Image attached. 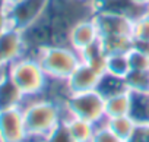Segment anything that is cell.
Returning a JSON list of instances; mask_svg holds the SVG:
<instances>
[{"instance_id":"6da1fadb","label":"cell","mask_w":149,"mask_h":142,"mask_svg":"<svg viewBox=\"0 0 149 142\" xmlns=\"http://www.w3.org/2000/svg\"><path fill=\"white\" fill-rule=\"evenodd\" d=\"M21 108L24 111L28 136L32 138L44 141L63 122L61 104L47 97L25 98Z\"/></svg>"},{"instance_id":"7a4b0ae2","label":"cell","mask_w":149,"mask_h":142,"mask_svg":"<svg viewBox=\"0 0 149 142\" xmlns=\"http://www.w3.org/2000/svg\"><path fill=\"white\" fill-rule=\"evenodd\" d=\"M6 75L12 79L25 98L44 97L48 85V76L35 56H22L9 66Z\"/></svg>"},{"instance_id":"3957f363","label":"cell","mask_w":149,"mask_h":142,"mask_svg":"<svg viewBox=\"0 0 149 142\" xmlns=\"http://www.w3.org/2000/svg\"><path fill=\"white\" fill-rule=\"evenodd\" d=\"M41 63L48 78L67 79L82 63V54L69 44H50L32 53Z\"/></svg>"},{"instance_id":"277c9868","label":"cell","mask_w":149,"mask_h":142,"mask_svg":"<svg viewBox=\"0 0 149 142\" xmlns=\"http://www.w3.org/2000/svg\"><path fill=\"white\" fill-rule=\"evenodd\" d=\"M64 104L73 116L85 119L94 125H98L107 119L105 97L98 90L72 92Z\"/></svg>"},{"instance_id":"5b68a950","label":"cell","mask_w":149,"mask_h":142,"mask_svg":"<svg viewBox=\"0 0 149 142\" xmlns=\"http://www.w3.org/2000/svg\"><path fill=\"white\" fill-rule=\"evenodd\" d=\"M47 6L48 0H19L13 5H9L8 6L9 27L24 32L44 16Z\"/></svg>"},{"instance_id":"8992f818","label":"cell","mask_w":149,"mask_h":142,"mask_svg":"<svg viewBox=\"0 0 149 142\" xmlns=\"http://www.w3.org/2000/svg\"><path fill=\"white\" fill-rule=\"evenodd\" d=\"M28 54L24 32L9 27L0 34V75H5L12 63Z\"/></svg>"},{"instance_id":"52a82bcc","label":"cell","mask_w":149,"mask_h":142,"mask_svg":"<svg viewBox=\"0 0 149 142\" xmlns=\"http://www.w3.org/2000/svg\"><path fill=\"white\" fill-rule=\"evenodd\" d=\"M26 123L21 107L0 110V142H25Z\"/></svg>"},{"instance_id":"ba28073f","label":"cell","mask_w":149,"mask_h":142,"mask_svg":"<svg viewBox=\"0 0 149 142\" xmlns=\"http://www.w3.org/2000/svg\"><path fill=\"white\" fill-rule=\"evenodd\" d=\"M94 18L98 25L101 37L132 35V32H133V19L124 13L107 10V9H97Z\"/></svg>"},{"instance_id":"9c48e42d","label":"cell","mask_w":149,"mask_h":142,"mask_svg":"<svg viewBox=\"0 0 149 142\" xmlns=\"http://www.w3.org/2000/svg\"><path fill=\"white\" fill-rule=\"evenodd\" d=\"M100 40H101V34L95 22V18L92 16V18L82 19L72 27L67 37V44L82 54L89 47L98 44Z\"/></svg>"},{"instance_id":"30bf717a","label":"cell","mask_w":149,"mask_h":142,"mask_svg":"<svg viewBox=\"0 0 149 142\" xmlns=\"http://www.w3.org/2000/svg\"><path fill=\"white\" fill-rule=\"evenodd\" d=\"M102 75L104 73H101L100 70H97L95 67H92L91 64L82 60V63L73 70V73L66 79V82H67L70 92L91 91V90L98 88Z\"/></svg>"},{"instance_id":"8fae6325","label":"cell","mask_w":149,"mask_h":142,"mask_svg":"<svg viewBox=\"0 0 149 142\" xmlns=\"http://www.w3.org/2000/svg\"><path fill=\"white\" fill-rule=\"evenodd\" d=\"M63 123L69 127L72 136L76 139V142H91L92 141L97 125H94V123H91L85 119L73 116L70 111H67V114L64 116Z\"/></svg>"},{"instance_id":"7c38bea8","label":"cell","mask_w":149,"mask_h":142,"mask_svg":"<svg viewBox=\"0 0 149 142\" xmlns=\"http://www.w3.org/2000/svg\"><path fill=\"white\" fill-rule=\"evenodd\" d=\"M24 98L25 97L22 95V92L6 73L0 76V110L21 107Z\"/></svg>"},{"instance_id":"4fadbf2b","label":"cell","mask_w":149,"mask_h":142,"mask_svg":"<svg viewBox=\"0 0 149 142\" xmlns=\"http://www.w3.org/2000/svg\"><path fill=\"white\" fill-rule=\"evenodd\" d=\"M130 101H132V92L129 90H124V91H120V92H116L113 95L105 97V114H107V117L129 114Z\"/></svg>"},{"instance_id":"5bb4252c","label":"cell","mask_w":149,"mask_h":142,"mask_svg":"<svg viewBox=\"0 0 149 142\" xmlns=\"http://www.w3.org/2000/svg\"><path fill=\"white\" fill-rule=\"evenodd\" d=\"M132 92V101H130V111L129 114L133 117V120L137 125H146L149 123V91H140V92Z\"/></svg>"},{"instance_id":"9a60e30c","label":"cell","mask_w":149,"mask_h":142,"mask_svg":"<svg viewBox=\"0 0 149 142\" xmlns=\"http://www.w3.org/2000/svg\"><path fill=\"white\" fill-rule=\"evenodd\" d=\"M101 45L107 54L129 53L134 47L133 35H105L101 37Z\"/></svg>"},{"instance_id":"2e32d148","label":"cell","mask_w":149,"mask_h":142,"mask_svg":"<svg viewBox=\"0 0 149 142\" xmlns=\"http://www.w3.org/2000/svg\"><path fill=\"white\" fill-rule=\"evenodd\" d=\"M107 126L117 135L120 136L124 142L132 136V133L134 132L137 123L133 120V117L130 114H123V116H114V117H107L105 119Z\"/></svg>"},{"instance_id":"e0dca14e","label":"cell","mask_w":149,"mask_h":142,"mask_svg":"<svg viewBox=\"0 0 149 142\" xmlns=\"http://www.w3.org/2000/svg\"><path fill=\"white\" fill-rule=\"evenodd\" d=\"M130 72V63L127 53H111L107 54L105 73H110L117 78H126Z\"/></svg>"},{"instance_id":"ac0fdd59","label":"cell","mask_w":149,"mask_h":142,"mask_svg":"<svg viewBox=\"0 0 149 142\" xmlns=\"http://www.w3.org/2000/svg\"><path fill=\"white\" fill-rule=\"evenodd\" d=\"M97 90L104 97H108V95H113L116 92H120V91H124V90H129V88L126 85L124 78H117V76H113L110 73H104Z\"/></svg>"},{"instance_id":"d6986e66","label":"cell","mask_w":149,"mask_h":142,"mask_svg":"<svg viewBox=\"0 0 149 142\" xmlns=\"http://www.w3.org/2000/svg\"><path fill=\"white\" fill-rule=\"evenodd\" d=\"M124 81L129 91H149V70H130Z\"/></svg>"},{"instance_id":"ffe728a7","label":"cell","mask_w":149,"mask_h":142,"mask_svg":"<svg viewBox=\"0 0 149 142\" xmlns=\"http://www.w3.org/2000/svg\"><path fill=\"white\" fill-rule=\"evenodd\" d=\"M134 41H149V12L143 13L137 19L133 21V32Z\"/></svg>"},{"instance_id":"44dd1931","label":"cell","mask_w":149,"mask_h":142,"mask_svg":"<svg viewBox=\"0 0 149 142\" xmlns=\"http://www.w3.org/2000/svg\"><path fill=\"white\" fill-rule=\"evenodd\" d=\"M91 142H124L120 136H117L104 122L98 123L97 127H95V132H94V136H92V141Z\"/></svg>"},{"instance_id":"7402d4cb","label":"cell","mask_w":149,"mask_h":142,"mask_svg":"<svg viewBox=\"0 0 149 142\" xmlns=\"http://www.w3.org/2000/svg\"><path fill=\"white\" fill-rule=\"evenodd\" d=\"M130 70H149V56L137 48H132L129 53Z\"/></svg>"},{"instance_id":"603a6c76","label":"cell","mask_w":149,"mask_h":142,"mask_svg":"<svg viewBox=\"0 0 149 142\" xmlns=\"http://www.w3.org/2000/svg\"><path fill=\"white\" fill-rule=\"evenodd\" d=\"M44 142H76L69 130V127L61 122L51 133H48L44 139Z\"/></svg>"},{"instance_id":"cb8c5ba5","label":"cell","mask_w":149,"mask_h":142,"mask_svg":"<svg viewBox=\"0 0 149 142\" xmlns=\"http://www.w3.org/2000/svg\"><path fill=\"white\" fill-rule=\"evenodd\" d=\"M126 142H149V123L137 125L134 132Z\"/></svg>"},{"instance_id":"d4e9b609","label":"cell","mask_w":149,"mask_h":142,"mask_svg":"<svg viewBox=\"0 0 149 142\" xmlns=\"http://www.w3.org/2000/svg\"><path fill=\"white\" fill-rule=\"evenodd\" d=\"M134 48H137L149 56V41H134Z\"/></svg>"},{"instance_id":"484cf974","label":"cell","mask_w":149,"mask_h":142,"mask_svg":"<svg viewBox=\"0 0 149 142\" xmlns=\"http://www.w3.org/2000/svg\"><path fill=\"white\" fill-rule=\"evenodd\" d=\"M130 2H133L134 5L142 6V8H145V9H149V0H130Z\"/></svg>"},{"instance_id":"4316f807","label":"cell","mask_w":149,"mask_h":142,"mask_svg":"<svg viewBox=\"0 0 149 142\" xmlns=\"http://www.w3.org/2000/svg\"><path fill=\"white\" fill-rule=\"evenodd\" d=\"M25 142H44L42 139H38V138H32V136H28Z\"/></svg>"},{"instance_id":"83f0119b","label":"cell","mask_w":149,"mask_h":142,"mask_svg":"<svg viewBox=\"0 0 149 142\" xmlns=\"http://www.w3.org/2000/svg\"><path fill=\"white\" fill-rule=\"evenodd\" d=\"M2 2L5 3V5H13V3H16V2H19V0H2Z\"/></svg>"},{"instance_id":"f1b7e54d","label":"cell","mask_w":149,"mask_h":142,"mask_svg":"<svg viewBox=\"0 0 149 142\" xmlns=\"http://www.w3.org/2000/svg\"><path fill=\"white\" fill-rule=\"evenodd\" d=\"M148 12H149V9H148Z\"/></svg>"},{"instance_id":"f546056e","label":"cell","mask_w":149,"mask_h":142,"mask_svg":"<svg viewBox=\"0 0 149 142\" xmlns=\"http://www.w3.org/2000/svg\"><path fill=\"white\" fill-rule=\"evenodd\" d=\"M0 76H2V75H0Z\"/></svg>"}]
</instances>
